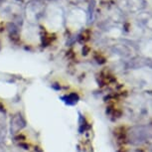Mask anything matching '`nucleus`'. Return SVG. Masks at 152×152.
Returning <instances> with one entry per match:
<instances>
[{
    "mask_svg": "<svg viewBox=\"0 0 152 152\" xmlns=\"http://www.w3.org/2000/svg\"><path fill=\"white\" fill-rule=\"evenodd\" d=\"M150 135V130L145 126H134L127 132V138L131 144H140L146 141Z\"/></svg>",
    "mask_w": 152,
    "mask_h": 152,
    "instance_id": "obj_1",
    "label": "nucleus"
},
{
    "mask_svg": "<svg viewBox=\"0 0 152 152\" xmlns=\"http://www.w3.org/2000/svg\"><path fill=\"white\" fill-rule=\"evenodd\" d=\"M26 126V121L21 113H16L11 117L10 120V131L11 133H17Z\"/></svg>",
    "mask_w": 152,
    "mask_h": 152,
    "instance_id": "obj_2",
    "label": "nucleus"
},
{
    "mask_svg": "<svg viewBox=\"0 0 152 152\" xmlns=\"http://www.w3.org/2000/svg\"><path fill=\"white\" fill-rule=\"evenodd\" d=\"M6 136V119H5V110L0 108V142L3 141Z\"/></svg>",
    "mask_w": 152,
    "mask_h": 152,
    "instance_id": "obj_3",
    "label": "nucleus"
},
{
    "mask_svg": "<svg viewBox=\"0 0 152 152\" xmlns=\"http://www.w3.org/2000/svg\"><path fill=\"white\" fill-rule=\"evenodd\" d=\"M62 99L65 100L66 104H70V105H73V104H77V102H79L80 96H79V94H78L72 93V94H68V96H63Z\"/></svg>",
    "mask_w": 152,
    "mask_h": 152,
    "instance_id": "obj_4",
    "label": "nucleus"
},
{
    "mask_svg": "<svg viewBox=\"0 0 152 152\" xmlns=\"http://www.w3.org/2000/svg\"><path fill=\"white\" fill-rule=\"evenodd\" d=\"M19 146H21V147H24L23 149H28V148H29V145H28V144H25V143H20Z\"/></svg>",
    "mask_w": 152,
    "mask_h": 152,
    "instance_id": "obj_5",
    "label": "nucleus"
},
{
    "mask_svg": "<svg viewBox=\"0 0 152 152\" xmlns=\"http://www.w3.org/2000/svg\"><path fill=\"white\" fill-rule=\"evenodd\" d=\"M34 152H43V151H42L39 147H36V148H35V150H34Z\"/></svg>",
    "mask_w": 152,
    "mask_h": 152,
    "instance_id": "obj_6",
    "label": "nucleus"
},
{
    "mask_svg": "<svg viewBox=\"0 0 152 152\" xmlns=\"http://www.w3.org/2000/svg\"><path fill=\"white\" fill-rule=\"evenodd\" d=\"M0 152H4V148L2 147V145L0 144Z\"/></svg>",
    "mask_w": 152,
    "mask_h": 152,
    "instance_id": "obj_7",
    "label": "nucleus"
}]
</instances>
